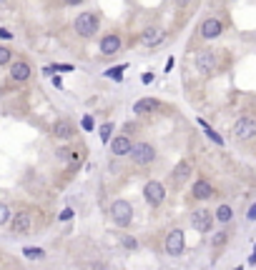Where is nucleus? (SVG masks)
<instances>
[{
	"label": "nucleus",
	"mask_w": 256,
	"mask_h": 270,
	"mask_svg": "<svg viewBox=\"0 0 256 270\" xmlns=\"http://www.w3.org/2000/svg\"><path fill=\"white\" fill-rule=\"evenodd\" d=\"M194 60H196V68H199L201 73L216 70V53H211V50H199Z\"/></svg>",
	"instance_id": "nucleus-12"
},
{
	"label": "nucleus",
	"mask_w": 256,
	"mask_h": 270,
	"mask_svg": "<svg viewBox=\"0 0 256 270\" xmlns=\"http://www.w3.org/2000/svg\"><path fill=\"white\" fill-rule=\"evenodd\" d=\"M0 40H13V33L5 30V28H0Z\"/></svg>",
	"instance_id": "nucleus-31"
},
{
	"label": "nucleus",
	"mask_w": 256,
	"mask_h": 270,
	"mask_svg": "<svg viewBox=\"0 0 256 270\" xmlns=\"http://www.w3.org/2000/svg\"><path fill=\"white\" fill-rule=\"evenodd\" d=\"M249 220H256V203L249 208Z\"/></svg>",
	"instance_id": "nucleus-33"
},
{
	"label": "nucleus",
	"mask_w": 256,
	"mask_h": 270,
	"mask_svg": "<svg viewBox=\"0 0 256 270\" xmlns=\"http://www.w3.org/2000/svg\"><path fill=\"white\" fill-rule=\"evenodd\" d=\"M191 223H194V230H199V233H208V230L213 228V213L208 210H196L191 215Z\"/></svg>",
	"instance_id": "nucleus-9"
},
{
	"label": "nucleus",
	"mask_w": 256,
	"mask_h": 270,
	"mask_svg": "<svg viewBox=\"0 0 256 270\" xmlns=\"http://www.w3.org/2000/svg\"><path fill=\"white\" fill-rule=\"evenodd\" d=\"M191 193H194V198H199V200H211V198H213V185H211L208 180L201 178V180L194 183Z\"/></svg>",
	"instance_id": "nucleus-16"
},
{
	"label": "nucleus",
	"mask_w": 256,
	"mask_h": 270,
	"mask_svg": "<svg viewBox=\"0 0 256 270\" xmlns=\"http://www.w3.org/2000/svg\"><path fill=\"white\" fill-rule=\"evenodd\" d=\"M101 140L103 143H111L113 140V123H103L101 125Z\"/></svg>",
	"instance_id": "nucleus-24"
},
{
	"label": "nucleus",
	"mask_w": 256,
	"mask_h": 270,
	"mask_svg": "<svg viewBox=\"0 0 256 270\" xmlns=\"http://www.w3.org/2000/svg\"><path fill=\"white\" fill-rule=\"evenodd\" d=\"M221 30H224V25H221V20H218V18H206L201 23V38H206V40L218 38V35H221Z\"/></svg>",
	"instance_id": "nucleus-10"
},
{
	"label": "nucleus",
	"mask_w": 256,
	"mask_h": 270,
	"mask_svg": "<svg viewBox=\"0 0 256 270\" xmlns=\"http://www.w3.org/2000/svg\"><path fill=\"white\" fill-rule=\"evenodd\" d=\"M73 133H76V128H73V123H70L68 118H58V120L53 123V138H58V140H70Z\"/></svg>",
	"instance_id": "nucleus-11"
},
{
	"label": "nucleus",
	"mask_w": 256,
	"mask_h": 270,
	"mask_svg": "<svg viewBox=\"0 0 256 270\" xmlns=\"http://www.w3.org/2000/svg\"><path fill=\"white\" fill-rule=\"evenodd\" d=\"M81 128H83L86 133H91V130L96 128V123H93V115H83V120H81Z\"/></svg>",
	"instance_id": "nucleus-27"
},
{
	"label": "nucleus",
	"mask_w": 256,
	"mask_h": 270,
	"mask_svg": "<svg viewBox=\"0 0 256 270\" xmlns=\"http://www.w3.org/2000/svg\"><path fill=\"white\" fill-rule=\"evenodd\" d=\"M23 255L30 260H41V258H46V250L43 248H23Z\"/></svg>",
	"instance_id": "nucleus-22"
},
{
	"label": "nucleus",
	"mask_w": 256,
	"mask_h": 270,
	"mask_svg": "<svg viewBox=\"0 0 256 270\" xmlns=\"http://www.w3.org/2000/svg\"><path fill=\"white\" fill-rule=\"evenodd\" d=\"M30 228H33V218H30V213L20 210V213L13 215V220H10V230H13L15 235H25V233H30Z\"/></svg>",
	"instance_id": "nucleus-8"
},
{
	"label": "nucleus",
	"mask_w": 256,
	"mask_h": 270,
	"mask_svg": "<svg viewBox=\"0 0 256 270\" xmlns=\"http://www.w3.org/2000/svg\"><path fill=\"white\" fill-rule=\"evenodd\" d=\"M51 80H53V85H55V88H58V90H60V88H63V80H60V78H58V75H55V78H51Z\"/></svg>",
	"instance_id": "nucleus-34"
},
{
	"label": "nucleus",
	"mask_w": 256,
	"mask_h": 270,
	"mask_svg": "<svg viewBox=\"0 0 256 270\" xmlns=\"http://www.w3.org/2000/svg\"><path fill=\"white\" fill-rule=\"evenodd\" d=\"M0 65H13V50L0 45Z\"/></svg>",
	"instance_id": "nucleus-25"
},
{
	"label": "nucleus",
	"mask_w": 256,
	"mask_h": 270,
	"mask_svg": "<svg viewBox=\"0 0 256 270\" xmlns=\"http://www.w3.org/2000/svg\"><path fill=\"white\" fill-rule=\"evenodd\" d=\"M231 133L239 138V140H249L256 135V120L251 118V115H244V118H239L231 128Z\"/></svg>",
	"instance_id": "nucleus-6"
},
{
	"label": "nucleus",
	"mask_w": 256,
	"mask_h": 270,
	"mask_svg": "<svg viewBox=\"0 0 256 270\" xmlns=\"http://www.w3.org/2000/svg\"><path fill=\"white\" fill-rule=\"evenodd\" d=\"M213 218H216L218 223H229V220L234 218V210H231L229 205H218V208H216V215H213Z\"/></svg>",
	"instance_id": "nucleus-19"
},
{
	"label": "nucleus",
	"mask_w": 256,
	"mask_h": 270,
	"mask_svg": "<svg viewBox=\"0 0 256 270\" xmlns=\"http://www.w3.org/2000/svg\"><path fill=\"white\" fill-rule=\"evenodd\" d=\"M46 73H73V65H63V63H58V65H48Z\"/></svg>",
	"instance_id": "nucleus-26"
},
{
	"label": "nucleus",
	"mask_w": 256,
	"mask_h": 270,
	"mask_svg": "<svg viewBox=\"0 0 256 270\" xmlns=\"http://www.w3.org/2000/svg\"><path fill=\"white\" fill-rule=\"evenodd\" d=\"M163 40H166V33H163V28L149 25V28H146V30L141 33V43H143L146 48H158Z\"/></svg>",
	"instance_id": "nucleus-7"
},
{
	"label": "nucleus",
	"mask_w": 256,
	"mask_h": 270,
	"mask_svg": "<svg viewBox=\"0 0 256 270\" xmlns=\"http://www.w3.org/2000/svg\"><path fill=\"white\" fill-rule=\"evenodd\" d=\"M131 158H133V163L136 165H151L154 160H156V148L151 145V143H136L133 145V150H131Z\"/></svg>",
	"instance_id": "nucleus-2"
},
{
	"label": "nucleus",
	"mask_w": 256,
	"mask_h": 270,
	"mask_svg": "<svg viewBox=\"0 0 256 270\" xmlns=\"http://www.w3.org/2000/svg\"><path fill=\"white\" fill-rule=\"evenodd\" d=\"M121 50V38L116 33H108L101 38V53L103 55H116Z\"/></svg>",
	"instance_id": "nucleus-14"
},
{
	"label": "nucleus",
	"mask_w": 256,
	"mask_h": 270,
	"mask_svg": "<svg viewBox=\"0 0 256 270\" xmlns=\"http://www.w3.org/2000/svg\"><path fill=\"white\" fill-rule=\"evenodd\" d=\"M156 108H158L156 98H141V100L133 105V113H136V115H149V113H154Z\"/></svg>",
	"instance_id": "nucleus-18"
},
{
	"label": "nucleus",
	"mask_w": 256,
	"mask_h": 270,
	"mask_svg": "<svg viewBox=\"0 0 256 270\" xmlns=\"http://www.w3.org/2000/svg\"><path fill=\"white\" fill-rule=\"evenodd\" d=\"M111 220L118 225V228H128L131 220H133V205L128 200H116L111 205Z\"/></svg>",
	"instance_id": "nucleus-1"
},
{
	"label": "nucleus",
	"mask_w": 256,
	"mask_h": 270,
	"mask_svg": "<svg viewBox=\"0 0 256 270\" xmlns=\"http://www.w3.org/2000/svg\"><path fill=\"white\" fill-rule=\"evenodd\" d=\"M111 150H113V155H131V150H133V143L128 135H116L111 140Z\"/></svg>",
	"instance_id": "nucleus-15"
},
{
	"label": "nucleus",
	"mask_w": 256,
	"mask_h": 270,
	"mask_svg": "<svg viewBox=\"0 0 256 270\" xmlns=\"http://www.w3.org/2000/svg\"><path fill=\"white\" fill-rule=\"evenodd\" d=\"M199 125H201V128L206 130V135H208V138H211V140H213L216 145H224V138L218 135V133H216V130H213V128H211L208 123H206V120H201V118H199Z\"/></svg>",
	"instance_id": "nucleus-20"
},
{
	"label": "nucleus",
	"mask_w": 256,
	"mask_h": 270,
	"mask_svg": "<svg viewBox=\"0 0 256 270\" xmlns=\"http://www.w3.org/2000/svg\"><path fill=\"white\" fill-rule=\"evenodd\" d=\"M154 78H156L154 73H143V75H141V80H143L146 85H151V83H154Z\"/></svg>",
	"instance_id": "nucleus-30"
},
{
	"label": "nucleus",
	"mask_w": 256,
	"mask_h": 270,
	"mask_svg": "<svg viewBox=\"0 0 256 270\" xmlns=\"http://www.w3.org/2000/svg\"><path fill=\"white\" fill-rule=\"evenodd\" d=\"M73 215H76V213H73V208H65V210H63V213L58 215V220H63V223H68V220H70Z\"/></svg>",
	"instance_id": "nucleus-29"
},
{
	"label": "nucleus",
	"mask_w": 256,
	"mask_h": 270,
	"mask_svg": "<svg viewBox=\"0 0 256 270\" xmlns=\"http://www.w3.org/2000/svg\"><path fill=\"white\" fill-rule=\"evenodd\" d=\"M98 15L96 13H81L78 18H76V33L78 35H83V38H93L96 35V30H98Z\"/></svg>",
	"instance_id": "nucleus-3"
},
{
	"label": "nucleus",
	"mask_w": 256,
	"mask_h": 270,
	"mask_svg": "<svg viewBox=\"0 0 256 270\" xmlns=\"http://www.w3.org/2000/svg\"><path fill=\"white\" fill-rule=\"evenodd\" d=\"M191 175H194V168H191L189 160H178L176 163V168H173V180L176 183H186Z\"/></svg>",
	"instance_id": "nucleus-17"
},
{
	"label": "nucleus",
	"mask_w": 256,
	"mask_h": 270,
	"mask_svg": "<svg viewBox=\"0 0 256 270\" xmlns=\"http://www.w3.org/2000/svg\"><path fill=\"white\" fill-rule=\"evenodd\" d=\"M234 270H244V268H241V265H239V268H234Z\"/></svg>",
	"instance_id": "nucleus-36"
},
{
	"label": "nucleus",
	"mask_w": 256,
	"mask_h": 270,
	"mask_svg": "<svg viewBox=\"0 0 256 270\" xmlns=\"http://www.w3.org/2000/svg\"><path fill=\"white\" fill-rule=\"evenodd\" d=\"M184 250H186V235H184V230L173 228L171 233L166 235V253L173 255V258H178Z\"/></svg>",
	"instance_id": "nucleus-5"
},
{
	"label": "nucleus",
	"mask_w": 256,
	"mask_h": 270,
	"mask_svg": "<svg viewBox=\"0 0 256 270\" xmlns=\"http://www.w3.org/2000/svg\"><path fill=\"white\" fill-rule=\"evenodd\" d=\"M30 63H25V60H13V65H10V78L15 80V83H25L28 78H30Z\"/></svg>",
	"instance_id": "nucleus-13"
},
{
	"label": "nucleus",
	"mask_w": 256,
	"mask_h": 270,
	"mask_svg": "<svg viewBox=\"0 0 256 270\" xmlns=\"http://www.w3.org/2000/svg\"><path fill=\"white\" fill-rule=\"evenodd\" d=\"M226 243V233H216V238H213V245H224Z\"/></svg>",
	"instance_id": "nucleus-32"
},
{
	"label": "nucleus",
	"mask_w": 256,
	"mask_h": 270,
	"mask_svg": "<svg viewBox=\"0 0 256 270\" xmlns=\"http://www.w3.org/2000/svg\"><path fill=\"white\" fill-rule=\"evenodd\" d=\"M121 243H123V248H126V250H136V248H138L136 238H131V235H126V238H123Z\"/></svg>",
	"instance_id": "nucleus-28"
},
{
	"label": "nucleus",
	"mask_w": 256,
	"mask_h": 270,
	"mask_svg": "<svg viewBox=\"0 0 256 270\" xmlns=\"http://www.w3.org/2000/svg\"><path fill=\"white\" fill-rule=\"evenodd\" d=\"M10 220H13L10 208H8L5 203H0V228H3V225H10Z\"/></svg>",
	"instance_id": "nucleus-23"
},
{
	"label": "nucleus",
	"mask_w": 256,
	"mask_h": 270,
	"mask_svg": "<svg viewBox=\"0 0 256 270\" xmlns=\"http://www.w3.org/2000/svg\"><path fill=\"white\" fill-rule=\"evenodd\" d=\"M143 198H146V203H149V205L158 208L163 203V198H166V188L158 180H149V183L143 185Z\"/></svg>",
	"instance_id": "nucleus-4"
},
{
	"label": "nucleus",
	"mask_w": 256,
	"mask_h": 270,
	"mask_svg": "<svg viewBox=\"0 0 256 270\" xmlns=\"http://www.w3.org/2000/svg\"><path fill=\"white\" fill-rule=\"evenodd\" d=\"M123 73H126V65H118V68H111V70H105V78H111L116 83L123 80Z\"/></svg>",
	"instance_id": "nucleus-21"
},
{
	"label": "nucleus",
	"mask_w": 256,
	"mask_h": 270,
	"mask_svg": "<svg viewBox=\"0 0 256 270\" xmlns=\"http://www.w3.org/2000/svg\"><path fill=\"white\" fill-rule=\"evenodd\" d=\"M249 263H251V265H256V245H254V253H251V258H249Z\"/></svg>",
	"instance_id": "nucleus-35"
}]
</instances>
